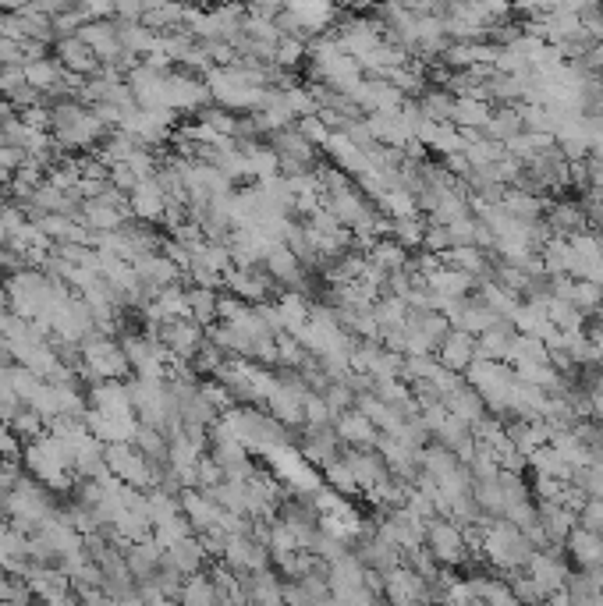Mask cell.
<instances>
[{"label": "cell", "mask_w": 603, "mask_h": 606, "mask_svg": "<svg viewBox=\"0 0 603 606\" xmlns=\"http://www.w3.org/2000/svg\"><path fill=\"white\" fill-rule=\"evenodd\" d=\"M426 543H430L433 557H437L440 564H458V560H465V536L451 518H433L430 525H426Z\"/></svg>", "instance_id": "6da1fadb"}, {"label": "cell", "mask_w": 603, "mask_h": 606, "mask_svg": "<svg viewBox=\"0 0 603 606\" xmlns=\"http://www.w3.org/2000/svg\"><path fill=\"white\" fill-rule=\"evenodd\" d=\"M437 351H440V366L462 373V369L472 366V358H476V334H469V330L462 327L447 330V334L440 337Z\"/></svg>", "instance_id": "7a4b0ae2"}, {"label": "cell", "mask_w": 603, "mask_h": 606, "mask_svg": "<svg viewBox=\"0 0 603 606\" xmlns=\"http://www.w3.org/2000/svg\"><path fill=\"white\" fill-rule=\"evenodd\" d=\"M564 546H568V553H572V560L582 571L600 568L603 564V536L586 529V525H575V529L568 532V539H564Z\"/></svg>", "instance_id": "3957f363"}, {"label": "cell", "mask_w": 603, "mask_h": 606, "mask_svg": "<svg viewBox=\"0 0 603 606\" xmlns=\"http://www.w3.org/2000/svg\"><path fill=\"white\" fill-rule=\"evenodd\" d=\"M547 220L557 234H575V231H586V210L575 206V202H557L547 210Z\"/></svg>", "instance_id": "277c9868"}, {"label": "cell", "mask_w": 603, "mask_h": 606, "mask_svg": "<svg viewBox=\"0 0 603 606\" xmlns=\"http://www.w3.org/2000/svg\"><path fill=\"white\" fill-rule=\"evenodd\" d=\"M589 401H593V419L603 422V394H589Z\"/></svg>", "instance_id": "5b68a950"}]
</instances>
